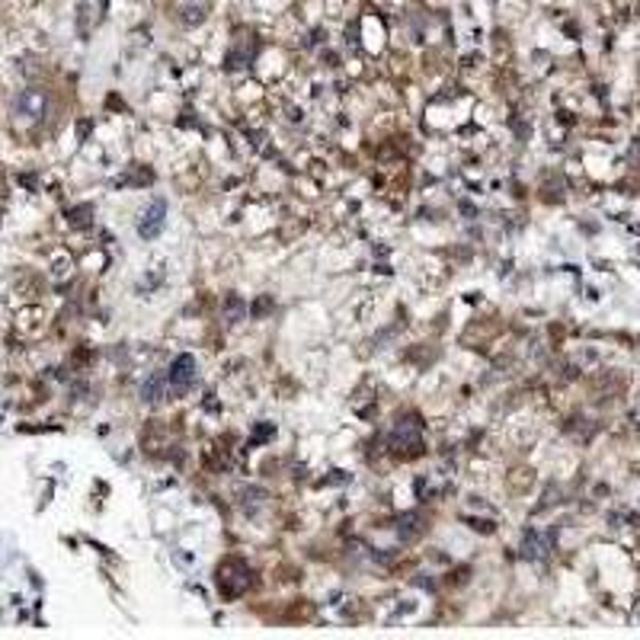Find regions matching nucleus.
Masks as SVG:
<instances>
[{
	"label": "nucleus",
	"instance_id": "nucleus-1",
	"mask_svg": "<svg viewBox=\"0 0 640 640\" xmlns=\"http://www.w3.org/2000/svg\"><path fill=\"white\" fill-rule=\"evenodd\" d=\"M164 214H167V205L164 202H154L151 205V212L144 214V221H141V237H157L160 228H164Z\"/></svg>",
	"mask_w": 640,
	"mask_h": 640
},
{
	"label": "nucleus",
	"instance_id": "nucleus-2",
	"mask_svg": "<svg viewBox=\"0 0 640 640\" xmlns=\"http://www.w3.org/2000/svg\"><path fill=\"white\" fill-rule=\"evenodd\" d=\"M192 368H195V362L189 359V355H179L177 359V365H173V381H179V384H186V381L192 378Z\"/></svg>",
	"mask_w": 640,
	"mask_h": 640
}]
</instances>
